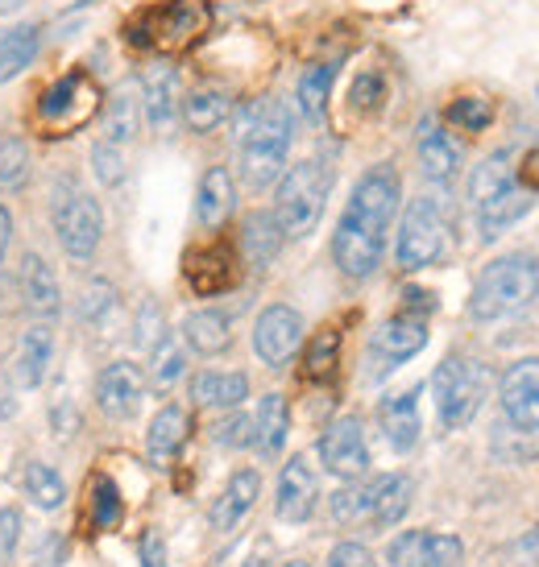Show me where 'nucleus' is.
Returning <instances> with one entry per match:
<instances>
[{
	"instance_id": "obj_1",
	"label": "nucleus",
	"mask_w": 539,
	"mask_h": 567,
	"mask_svg": "<svg viewBox=\"0 0 539 567\" xmlns=\"http://www.w3.org/2000/svg\"><path fill=\"white\" fill-rule=\"evenodd\" d=\"M403 199V183H398L395 166H374L357 178L349 195V207L336 224L333 257L345 278H369L382 266L386 252V233Z\"/></svg>"
},
{
	"instance_id": "obj_2",
	"label": "nucleus",
	"mask_w": 539,
	"mask_h": 567,
	"mask_svg": "<svg viewBox=\"0 0 539 567\" xmlns=\"http://www.w3.org/2000/svg\"><path fill=\"white\" fill-rule=\"evenodd\" d=\"M539 295V257L536 252H507L494 257L490 266L477 274L474 295H469V316L477 323L519 316Z\"/></svg>"
},
{
	"instance_id": "obj_3",
	"label": "nucleus",
	"mask_w": 539,
	"mask_h": 567,
	"mask_svg": "<svg viewBox=\"0 0 539 567\" xmlns=\"http://www.w3.org/2000/svg\"><path fill=\"white\" fill-rule=\"evenodd\" d=\"M291 154V112L278 100H257L241 125V178L254 190L283 178Z\"/></svg>"
},
{
	"instance_id": "obj_4",
	"label": "nucleus",
	"mask_w": 539,
	"mask_h": 567,
	"mask_svg": "<svg viewBox=\"0 0 539 567\" xmlns=\"http://www.w3.org/2000/svg\"><path fill=\"white\" fill-rule=\"evenodd\" d=\"M328 190H333V171L316 158L295 162V166L283 174L278 195H274V220L283 228V237L303 240L316 233L319 216H324V204H328Z\"/></svg>"
},
{
	"instance_id": "obj_5",
	"label": "nucleus",
	"mask_w": 539,
	"mask_h": 567,
	"mask_svg": "<svg viewBox=\"0 0 539 567\" xmlns=\"http://www.w3.org/2000/svg\"><path fill=\"white\" fill-rule=\"evenodd\" d=\"M207 25H212L207 0H162V4L145 9V13L129 25V38H133L138 47H154V50L175 54V50L195 47L207 33Z\"/></svg>"
},
{
	"instance_id": "obj_6",
	"label": "nucleus",
	"mask_w": 539,
	"mask_h": 567,
	"mask_svg": "<svg viewBox=\"0 0 539 567\" xmlns=\"http://www.w3.org/2000/svg\"><path fill=\"white\" fill-rule=\"evenodd\" d=\"M486 390H490V369L481 361H469V357H448L431 373L436 414H440V423L448 431H460V426L474 423V414L486 402Z\"/></svg>"
},
{
	"instance_id": "obj_7",
	"label": "nucleus",
	"mask_w": 539,
	"mask_h": 567,
	"mask_svg": "<svg viewBox=\"0 0 539 567\" xmlns=\"http://www.w3.org/2000/svg\"><path fill=\"white\" fill-rule=\"evenodd\" d=\"M445 237H448V224L440 204L428 199V195L411 199L407 212H403V224H398V245H395L398 266L403 269L436 266L445 257Z\"/></svg>"
},
{
	"instance_id": "obj_8",
	"label": "nucleus",
	"mask_w": 539,
	"mask_h": 567,
	"mask_svg": "<svg viewBox=\"0 0 539 567\" xmlns=\"http://www.w3.org/2000/svg\"><path fill=\"white\" fill-rule=\"evenodd\" d=\"M54 233H59V245L67 249V257L88 261L100 245V233H104V212L92 195L63 187V199H54Z\"/></svg>"
},
{
	"instance_id": "obj_9",
	"label": "nucleus",
	"mask_w": 539,
	"mask_h": 567,
	"mask_svg": "<svg viewBox=\"0 0 539 567\" xmlns=\"http://www.w3.org/2000/svg\"><path fill=\"white\" fill-rule=\"evenodd\" d=\"M95 109H100V87L92 83V75L71 71L54 87H47L42 104H38V121L50 125L54 133H71V128L88 125Z\"/></svg>"
},
{
	"instance_id": "obj_10",
	"label": "nucleus",
	"mask_w": 539,
	"mask_h": 567,
	"mask_svg": "<svg viewBox=\"0 0 539 567\" xmlns=\"http://www.w3.org/2000/svg\"><path fill=\"white\" fill-rule=\"evenodd\" d=\"M303 344V316L286 302L266 307L254 323V352L262 357V364L270 369H283Z\"/></svg>"
},
{
	"instance_id": "obj_11",
	"label": "nucleus",
	"mask_w": 539,
	"mask_h": 567,
	"mask_svg": "<svg viewBox=\"0 0 539 567\" xmlns=\"http://www.w3.org/2000/svg\"><path fill=\"white\" fill-rule=\"evenodd\" d=\"M319 460H324V468L333 476H340V481L365 476V468H369V447H365L362 419L345 414V419L328 423V431L319 435Z\"/></svg>"
},
{
	"instance_id": "obj_12",
	"label": "nucleus",
	"mask_w": 539,
	"mask_h": 567,
	"mask_svg": "<svg viewBox=\"0 0 539 567\" xmlns=\"http://www.w3.org/2000/svg\"><path fill=\"white\" fill-rule=\"evenodd\" d=\"M498 402L510 426L536 431L539 426V357L515 361L498 381Z\"/></svg>"
},
{
	"instance_id": "obj_13",
	"label": "nucleus",
	"mask_w": 539,
	"mask_h": 567,
	"mask_svg": "<svg viewBox=\"0 0 539 567\" xmlns=\"http://www.w3.org/2000/svg\"><path fill=\"white\" fill-rule=\"evenodd\" d=\"M428 348V319L424 316H395L386 319L378 331H374V344H369V357H374V373H390L403 361H411L415 352Z\"/></svg>"
},
{
	"instance_id": "obj_14",
	"label": "nucleus",
	"mask_w": 539,
	"mask_h": 567,
	"mask_svg": "<svg viewBox=\"0 0 539 567\" xmlns=\"http://www.w3.org/2000/svg\"><path fill=\"white\" fill-rule=\"evenodd\" d=\"M390 567H460L465 547L452 535H431V530H407L386 547Z\"/></svg>"
},
{
	"instance_id": "obj_15",
	"label": "nucleus",
	"mask_w": 539,
	"mask_h": 567,
	"mask_svg": "<svg viewBox=\"0 0 539 567\" xmlns=\"http://www.w3.org/2000/svg\"><path fill=\"white\" fill-rule=\"evenodd\" d=\"M145 398V373L129 361H112L95 381V402L109 419H133Z\"/></svg>"
},
{
	"instance_id": "obj_16",
	"label": "nucleus",
	"mask_w": 539,
	"mask_h": 567,
	"mask_svg": "<svg viewBox=\"0 0 539 567\" xmlns=\"http://www.w3.org/2000/svg\"><path fill=\"white\" fill-rule=\"evenodd\" d=\"M316 497H319V481L312 473L307 456L286 460L283 476H278V497H274V514L283 522H307L316 514Z\"/></svg>"
},
{
	"instance_id": "obj_17",
	"label": "nucleus",
	"mask_w": 539,
	"mask_h": 567,
	"mask_svg": "<svg viewBox=\"0 0 539 567\" xmlns=\"http://www.w3.org/2000/svg\"><path fill=\"white\" fill-rule=\"evenodd\" d=\"M179 71L171 63H154L145 66L142 75V112L145 121L159 128V133H166V128L175 125L179 109H183V100H179Z\"/></svg>"
},
{
	"instance_id": "obj_18",
	"label": "nucleus",
	"mask_w": 539,
	"mask_h": 567,
	"mask_svg": "<svg viewBox=\"0 0 539 567\" xmlns=\"http://www.w3.org/2000/svg\"><path fill=\"white\" fill-rule=\"evenodd\" d=\"M531 204H536V187H531V183H510V187L498 190L494 199L477 204V228H481V237L486 240L502 237L510 224H519L527 212H531Z\"/></svg>"
},
{
	"instance_id": "obj_19",
	"label": "nucleus",
	"mask_w": 539,
	"mask_h": 567,
	"mask_svg": "<svg viewBox=\"0 0 539 567\" xmlns=\"http://www.w3.org/2000/svg\"><path fill=\"white\" fill-rule=\"evenodd\" d=\"M50 357H54V336H50L47 323H33L30 331H21L17 352H13L17 385H21V390H38L50 369Z\"/></svg>"
},
{
	"instance_id": "obj_20",
	"label": "nucleus",
	"mask_w": 539,
	"mask_h": 567,
	"mask_svg": "<svg viewBox=\"0 0 539 567\" xmlns=\"http://www.w3.org/2000/svg\"><path fill=\"white\" fill-rule=\"evenodd\" d=\"M378 419H382V431H386V443L395 447V452H411L415 443H419V390H403V394L386 398L378 406Z\"/></svg>"
},
{
	"instance_id": "obj_21",
	"label": "nucleus",
	"mask_w": 539,
	"mask_h": 567,
	"mask_svg": "<svg viewBox=\"0 0 539 567\" xmlns=\"http://www.w3.org/2000/svg\"><path fill=\"white\" fill-rule=\"evenodd\" d=\"M183 274H187V282L195 295H221V290H228V286L237 282V269H233V252L221 249V245H212V249H195L187 257V266H183Z\"/></svg>"
},
{
	"instance_id": "obj_22",
	"label": "nucleus",
	"mask_w": 539,
	"mask_h": 567,
	"mask_svg": "<svg viewBox=\"0 0 539 567\" xmlns=\"http://www.w3.org/2000/svg\"><path fill=\"white\" fill-rule=\"evenodd\" d=\"M257 493H262V476L254 468H241V473L228 476V485L221 488V497L212 505V530H233L254 509Z\"/></svg>"
},
{
	"instance_id": "obj_23",
	"label": "nucleus",
	"mask_w": 539,
	"mask_h": 567,
	"mask_svg": "<svg viewBox=\"0 0 539 567\" xmlns=\"http://www.w3.org/2000/svg\"><path fill=\"white\" fill-rule=\"evenodd\" d=\"M411 476L403 473H386L378 481H369V526H395L403 522V514L411 509Z\"/></svg>"
},
{
	"instance_id": "obj_24",
	"label": "nucleus",
	"mask_w": 539,
	"mask_h": 567,
	"mask_svg": "<svg viewBox=\"0 0 539 567\" xmlns=\"http://www.w3.org/2000/svg\"><path fill=\"white\" fill-rule=\"evenodd\" d=\"M419 166H424L431 183H448L460 171V142L436 121L419 128Z\"/></svg>"
},
{
	"instance_id": "obj_25",
	"label": "nucleus",
	"mask_w": 539,
	"mask_h": 567,
	"mask_svg": "<svg viewBox=\"0 0 539 567\" xmlns=\"http://www.w3.org/2000/svg\"><path fill=\"white\" fill-rule=\"evenodd\" d=\"M233 204H237V187H233V174L224 166H212V171L200 178V195H195V220L204 228H221L228 216H233Z\"/></svg>"
},
{
	"instance_id": "obj_26",
	"label": "nucleus",
	"mask_w": 539,
	"mask_h": 567,
	"mask_svg": "<svg viewBox=\"0 0 539 567\" xmlns=\"http://www.w3.org/2000/svg\"><path fill=\"white\" fill-rule=\"evenodd\" d=\"M21 295H26L30 316H38V319H54L59 307H63L59 282H54V274H50V266L38 252H30V257L21 261Z\"/></svg>"
},
{
	"instance_id": "obj_27",
	"label": "nucleus",
	"mask_w": 539,
	"mask_h": 567,
	"mask_svg": "<svg viewBox=\"0 0 539 567\" xmlns=\"http://www.w3.org/2000/svg\"><path fill=\"white\" fill-rule=\"evenodd\" d=\"M187 435H191L187 410L166 406V410H159V414H154V423H150V431H145V452H150V460L162 468V464H171V460L183 452Z\"/></svg>"
},
{
	"instance_id": "obj_28",
	"label": "nucleus",
	"mask_w": 539,
	"mask_h": 567,
	"mask_svg": "<svg viewBox=\"0 0 539 567\" xmlns=\"http://www.w3.org/2000/svg\"><path fill=\"white\" fill-rule=\"evenodd\" d=\"M191 398L207 410H233L250 398V378L245 373H195L191 378Z\"/></svg>"
},
{
	"instance_id": "obj_29",
	"label": "nucleus",
	"mask_w": 539,
	"mask_h": 567,
	"mask_svg": "<svg viewBox=\"0 0 539 567\" xmlns=\"http://www.w3.org/2000/svg\"><path fill=\"white\" fill-rule=\"evenodd\" d=\"M286 435H291V406L283 394H266L254 414V447L266 460H274L283 452Z\"/></svg>"
},
{
	"instance_id": "obj_30",
	"label": "nucleus",
	"mask_w": 539,
	"mask_h": 567,
	"mask_svg": "<svg viewBox=\"0 0 539 567\" xmlns=\"http://www.w3.org/2000/svg\"><path fill=\"white\" fill-rule=\"evenodd\" d=\"M241 245H245V257L254 269H266L278 249H283V228L274 220V212H254L245 228H241Z\"/></svg>"
},
{
	"instance_id": "obj_31",
	"label": "nucleus",
	"mask_w": 539,
	"mask_h": 567,
	"mask_svg": "<svg viewBox=\"0 0 539 567\" xmlns=\"http://www.w3.org/2000/svg\"><path fill=\"white\" fill-rule=\"evenodd\" d=\"M333 83H336V66L333 63H316L303 71L299 80V92H295V104H299L303 121L307 125H319L324 116H328V95H333Z\"/></svg>"
},
{
	"instance_id": "obj_32",
	"label": "nucleus",
	"mask_w": 539,
	"mask_h": 567,
	"mask_svg": "<svg viewBox=\"0 0 539 567\" xmlns=\"http://www.w3.org/2000/svg\"><path fill=\"white\" fill-rule=\"evenodd\" d=\"M183 340H187L200 357H221L224 348L233 344V331H228V319L221 311H195L183 323Z\"/></svg>"
},
{
	"instance_id": "obj_33",
	"label": "nucleus",
	"mask_w": 539,
	"mask_h": 567,
	"mask_svg": "<svg viewBox=\"0 0 539 567\" xmlns=\"http://www.w3.org/2000/svg\"><path fill=\"white\" fill-rule=\"evenodd\" d=\"M228 112H233V100H228V92H216V87H200V92H191L183 100V121L195 133L221 128L228 121Z\"/></svg>"
},
{
	"instance_id": "obj_34",
	"label": "nucleus",
	"mask_w": 539,
	"mask_h": 567,
	"mask_svg": "<svg viewBox=\"0 0 539 567\" xmlns=\"http://www.w3.org/2000/svg\"><path fill=\"white\" fill-rule=\"evenodd\" d=\"M38 47H42V30H38V25H21V30L4 33V38H0V83L21 75V71L33 63Z\"/></svg>"
},
{
	"instance_id": "obj_35",
	"label": "nucleus",
	"mask_w": 539,
	"mask_h": 567,
	"mask_svg": "<svg viewBox=\"0 0 539 567\" xmlns=\"http://www.w3.org/2000/svg\"><path fill=\"white\" fill-rule=\"evenodd\" d=\"M510 183H519V174L510 166V154H494V158L481 162L474 171V178H469V199H474V204H486L498 190H507Z\"/></svg>"
},
{
	"instance_id": "obj_36",
	"label": "nucleus",
	"mask_w": 539,
	"mask_h": 567,
	"mask_svg": "<svg viewBox=\"0 0 539 567\" xmlns=\"http://www.w3.org/2000/svg\"><path fill=\"white\" fill-rule=\"evenodd\" d=\"M26 497H30L38 509H59L67 502V485L63 476L54 473L50 464H26Z\"/></svg>"
},
{
	"instance_id": "obj_37",
	"label": "nucleus",
	"mask_w": 539,
	"mask_h": 567,
	"mask_svg": "<svg viewBox=\"0 0 539 567\" xmlns=\"http://www.w3.org/2000/svg\"><path fill=\"white\" fill-rule=\"evenodd\" d=\"M183 369H187V357H183V344H179L175 336H162L159 344L150 348V381L154 385H175L183 378Z\"/></svg>"
},
{
	"instance_id": "obj_38",
	"label": "nucleus",
	"mask_w": 539,
	"mask_h": 567,
	"mask_svg": "<svg viewBox=\"0 0 539 567\" xmlns=\"http://www.w3.org/2000/svg\"><path fill=\"white\" fill-rule=\"evenodd\" d=\"M30 183V150L21 137H0V190H21Z\"/></svg>"
},
{
	"instance_id": "obj_39",
	"label": "nucleus",
	"mask_w": 539,
	"mask_h": 567,
	"mask_svg": "<svg viewBox=\"0 0 539 567\" xmlns=\"http://www.w3.org/2000/svg\"><path fill=\"white\" fill-rule=\"evenodd\" d=\"M125 514L121 505V488L109 476H95L92 481V526L95 530H116V522Z\"/></svg>"
},
{
	"instance_id": "obj_40",
	"label": "nucleus",
	"mask_w": 539,
	"mask_h": 567,
	"mask_svg": "<svg viewBox=\"0 0 539 567\" xmlns=\"http://www.w3.org/2000/svg\"><path fill=\"white\" fill-rule=\"evenodd\" d=\"M138 125H142V109H138V100H133V95L121 92L109 109V142H116V145L133 142Z\"/></svg>"
},
{
	"instance_id": "obj_41",
	"label": "nucleus",
	"mask_w": 539,
	"mask_h": 567,
	"mask_svg": "<svg viewBox=\"0 0 539 567\" xmlns=\"http://www.w3.org/2000/svg\"><path fill=\"white\" fill-rule=\"evenodd\" d=\"M333 518L340 526L369 522V485H345L340 493H333Z\"/></svg>"
},
{
	"instance_id": "obj_42",
	"label": "nucleus",
	"mask_w": 539,
	"mask_h": 567,
	"mask_svg": "<svg viewBox=\"0 0 539 567\" xmlns=\"http://www.w3.org/2000/svg\"><path fill=\"white\" fill-rule=\"evenodd\" d=\"M336 352H340V336L333 328L319 331L316 344L307 348V378L312 381H328L336 373Z\"/></svg>"
},
{
	"instance_id": "obj_43",
	"label": "nucleus",
	"mask_w": 539,
	"mask_h": 567,
	"mask_svg": "<svg viewBox=\"0 0 539 567\" xmlns=\"http://www.w3.org/2000/svg\"><path fill=\"white\" fill-rule=\"evenodd\" d=\"M92 166H95V178L104 183V187H116V183H125V150L116 142H100L92 150Z\"/></svg>"
},
{
	"instance_id": "obj_44",
	"label": "nucleus",
	"mask_w": 539,
	"mask_h": 567,
	"mask_svg": "<svg viewBox=\"0 0 539 567\" xmlns=\"http://www.w3.org/2000/svg\"><path fill=\"white\" fill-rule=\"evenodd\" d=\"M448 121L460 128H469V133H481V128L494 121V109L486 100H477V95H465V100H457V104L448 109Z\"/></svg>"
},
{
	"instance_id": "obj_45",
	"label": "nucleus",
	"mask_w": 539,
	"mask_h": 567,
	"mask_svg": "<svg viewBox=\"0 0 539 567\" xmlns=\"http://www.w3.org/2000/svg\"><path fill=\"white\" fill-rule=\"evenodd\" d=\"M382 100H386V83H382V75L365 71L362 80L353 83V109H357V112H378Z\"/></svg>"
},
{
	"instance_id": "obj_46",
	"label": "nucleus",
	"mask_w": 539,
	"mask_h": 567,
	"mask_svg": "<svg viewBox=\"0 0 539 567\" xmlns=\"http://www.w3.org/2000/svg\"><path fill=\"white\" fill-rule=\"evenodd\" d=\"M212 440L221 443V447H245V443H254V419L233 414V419H224V423L212 431Z\"/></svg>"
},
{
	"instance_id": "obj_47",
	"label": "nucleus",
	"mask_w": 539,
	"mask_h": 567,
	"mask_svg": "<svg viewBox=\"0 0 539 567\" xmlns=\"http://www.w3.org/2000/svg\"><path fill=\"white\" fill-rule=\"evenodd\" d=\"M112 302H116V290H112L109 282H88L83 286V299H80V316L95 323V319L109 311Z\"/></svg>"
},
{
	"instance_id": "obj_48",
	"label": "nucleus",
	"mask_w": 539,
	"mask_h": 567,
	"mask_svg": "<svg viewBox=\"0 0 539 567\" xmlns=\"http://www.w3.org/2000/svg\"><path fill=\"white\" fill-rule=\"evenodd\" d=\"M17 538H21V514L0 509V564H9L17 555Z\"/></svg>"
},
{
	"instance_id": "obj_49",
	"label": "nucleus",
	"mask_w": 539,
	"mask_h": 567,
	"mask_svg": "<svg viewBox=\"0 0 539 567\" xmlns=\"http://www.w3.org/2000/svg\"><path fill=\"white\" fill-rule=\"evenodd\" d=\"M328 567H378V564H374L369 547H362V543H340L328 555Z\"/></svg>"
},
{
	"instance_id": "obj_50",
	"label": "nucleus",
	"mask_w": 539,
	"mask_h": 567,
	"mask_svg": "<svg viewBox=\"0 0 539 567\" xmlns=\"http://www.w3.org/2000/svg\"><path fill=\"white\" fill-rule=\"evenodd\" d=\"M138 555H142V567H166V543H162L159 530H145L142 543H138Z\"/></svg>"
},
{
	"instance_id": "obj_51",
	"label": "nucleus",
	"mask_w": 539,
	"mask_h": 567,
	"mask_svg": "<svg viewBox=\"0 0 539 567\" xmlns=\"http://www.w3.org/2000/svg\"><path fill=\"white\" fill-rule=\"evenodd\" d=\"M515 555L523 559L527 567H539V526L531 530L527 538H519V547H515Z\"/></svg>"
},
{
	"instance_id": "obj_52",
	"label": "nucleus",
	"mask_w": 539,
	"mask_h": 567,
	"mask_svg": "<svg viewBox=\"0 0 539 567\" xmlns=\"http://www.w3.org/2000/svg\"><path fill=\"white\" fill-rule=\"evenodd\" d=\"M17 414V398H13V385L4 378V369H0V419H13Z\"/></svg>"
},
{
	"instance_id": "obj_53",
	"label": "nucleus",
	"mask_w": 539,
	"mask_h": 567,
	"mask_svg": "<svg viewBox=\"0 0 539 567\" xmlns=\"http://www.w3.org/2000/svg\"><path fill=\"white\" fill-rule=\"evenodd\" d=\"M9 237H13V216H9V207L0 204V257L9 249Z\"/></svg>"
},
{
	"instance_id": "obj_54",
	"label": "nucleus",
	"mask_w": 539,
	"mask_h": 567,
	"mask_svg": "<svg viewBox=\"0 0 539 567\" xmlns=\"http://www.w3.org/2000/svg\"><path fill=\"white\" fill-rule=\"evenodd\" d=\"M26 0H0V17H9V13H17Z\"/></svg>"
},
{
	"instance_id": "obj_55",
	"label": "nucleus",
	"mask_w": 539,
	"mask_h": 567,
	"mask_svg": "<svg viewBox=\"0 0 539 567\" xmlns=\"http://www.w3.org/2000/svg\"><path fill=\"white\" fill-rule=\"evenodd\" d=\"M283 567H312V564H303V559H291V564H283Z\"/></svg>"
},
{
	"instance_id": "obj_56",
	"label": "nucleus",
	"mask_w": 539,
	"mask_h": 567,
	"mask_svg": "<svg viewBox=\"0 0 539 567\" xmlns=\"http://www.w3.org/2000/svg\"><path fill=\"white\" fill-rule=\"evenodd\" d=\"M245 567H266V564H262V559H250V564H245Z\"/></svg>"
}]
</instances>
